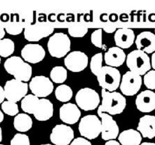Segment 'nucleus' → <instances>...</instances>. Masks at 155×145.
Returning <instances> with one entry per match:
<instances>
[{"label":"nucleus","instance_id":"1","mask_svg":"<svg viewBox=\"0 0 155 145\" xmlns=\"http://www.w3.org/2000/svg\"><path fill=\"white\" fill-rule=\"evenodd\" d=\"M101 97V105L98 106L97 109L102 112L110 115L120 114L126 107L125 97L118 92H110L102 89Z\"/></svg>","mask_w":155,"mask_h":145},{"label":"nucleus","instance_id":"2","mask_svg":"<svg viewBox=\"0 0 155 145\" xmlns=\"http://www.w3.org/2000/svg\"><path fill=\"white\" fill-rule=\"evenodd\" d=\"M4 67L15 79L23 82L29 81L32 75L31 66L19 56H14L8 58L4 63Z\"/></svg>","mask_w":155,"mask_h":145},{"label":"nucleus","instance_id":"3","mask_svg":"<svg viewBox=\"0 0 155 145\" xmlns=\"http://www.w3.org/2000/svg\"><path fill=\"white\" fill-rule=\"evenodd\" d=\"M126 63L130 71L140 76L145 75L151 67L149 56L140 50H135L128 53L126 57Z\"/></svg>","mask_w":155,"mask_h":145},{"label":"nucleus","instance_id":"4","mask_svg":"<svg viewBox=\"0 0 155 145\" xmlns=\"http://www.w3.org/2000/svg\"><path fill=\"white\" fill-rule=\"evenodd\" d=\"M96 77L99 85L106 91H115L120 85V73L116 68L102 66Z\"/></svg>","mask_w":155,"mask_h":145},{"label":"nucleus","instance_id":"5","mask_svg":"<svg viewBox=\"0 0 155 145\" xmlns=\"http://www.w3.org/2000/svg\"><path fill=\"white\" fill-rule=\"evenodd\" d=\"M71 41L65 33L58 32L50 37L47 42V48L50 54L56 58L64 57L70 50Z\"/></svg>","mask_w":155,"mask_h":145},{"label":"nucleus","instance_id":"6","mask_svg":"<svg viewBox=\"0 0 155 145\" xmlns=\"http://www.w3.org/2000/svg\"><path fill=\"white\" fill-rule=\"evenodd\" d=\"M78 129L82 137L93 140L101 133V121L95 115H87L81 119Z\"/></svg>","mask_w":155,"mask_h":145},{"label":"nucleus","instance_id":"7","mask_svg":"<svg viewBox=\"0 0 155 145\" xmlns=\"http://www.w3.org/2000/svg\"><path fill=\"white\" fill-rule=\"evenodd\" d=\"M75 100L78 107L84 111H88L94 110L99 106L100 97L94 89L84 88L78 91Z\"/></svg>","mask_w":155,"mask_h":145},{"label":"nucleus","instance_id":"8","mask_svg":"<svg viewBox=\"0 0 155 145\" xmlns=\"http://www.w3.org/2000/svg\"><path fill=\"white\" fill-rule=\"evenodd\" d=\"M28 88L26 82L15 79L7 80L4 87L5 98L8 101L16 103L27 95Z\"/></svg>","mask_w":155,"mask_h":145},{"label":"nucleus","instance_id":"9","mask_svg":"<svg viewBox=\"0 0 155 145\" xmlns=\"http://www.w3.org/2000/svg\"><path fill=\"white\" fill-rule=\"evenodd\" d=\"M142 83L141 76L132 71H127L122 76L120 83L122 93L127 96H132L137 93Z\"/></svg>","mask_w":155,"mask_h":145},{"label":"nucleus","instance_id":"10","mask_svg":"<svg viewBox=\"0 0 155 145\" xmlns=\"http://www.w3.org/2000/svg\"><path fill=\"white\" fill-rule=\"evenodd\" d=\"M54 31V27L45 23H36L25 27L24 36L30 42H37L50 36Z\"/></svg>","mask_w":155,"mask_h":145},{"label":"nucleus","instance_id":"11","mask_svg":"<svg viewBox=\"0 0 155 145\" xmlns=\"http://www.w3.org/2000/svg\"><path fill=\"white\" fill-rule=\"evenodd\" d=\"M97 114L101 118V137L102 140L108 141L116 139L119 131L116 121L110 114L102 112L98 109Z\"/></svg>","mask_w":155,"mask_h":145},{"label":"nucleus","instance_id":"12","mask_svg":"<svg viewBox=\"0 0 155 145\" xmlns=\"http://www.w3.org/2000/svg\"><path fill=\"white\" fill-rule=\"evenodd\" d=\"M29 88L38 98H45L53 92L54 86L49 78L44 76H36L30 80Z\"/></svg>","mask_w":155,"mask_h":145},{"label":"nucleus","instance_id":"13","mask_svg":"<svg viewBox=\"0 0 155 145\" xmlns=\"http://www.w3.org/2000/svg\"><path fill=\"white\" fill-rule=\"evenodd\" d=\"M74 138L73 129L66 124L56 125L50 135L51 142L54 145H68Z\"/></svg>","mask_w":155,"mask_h":145},{"label":"nucleus","instance_id":"14","mask_svg":"<svg viewBox=\"0 0 155 145\" xmlns=\"http://www.w3.org/2000/svg\"><path fill=\"white\" fill-rule=\"evenodd\" d=\"M88 63L87 55L81 51H73L68 53L64 59L66 68L74 72H78L85 69Z\"/></svg>","mask_w":155,"mask_h":145},{"label":"nucleus","instance_id":"15","mask_svg":"<svg viewBox=\"0 0 155 145\" xmlns=\"http://www.w3.org/2000/svg\"><path fill=\"white\" fill-rule=\"evenodd\" d=\"M21 54L25 62L30 63H37L44 59L45 51L39 44H28L22 48Z\"/></svg>","mask_w":155,"mask_h":145},{"label":"nucleus","instance_id":"16","mask_svg":"<svg viewBox=\"0 0 155 145\" xmlns=\"http://www.w3.org/2000/svg\"><path fill=\"white\" fill-rule=\"evenodd\" d=\"M135 104L141 112L148 113L155 109V92L147 89L140 92L136 97Z\"/></svg>","mask_w":155,"mask_h":145},{"label":"nucleus","instance_id":"17","mask_svg":"<svg viewBox=\"0 0 155 145\" xmlns=\"http://www.w3.org/2000/svg\"><path fill=\"white\" fill-rule=\"evenodd\" d=\"M137 50L143 51L147 54L155 51V34L150 31L140 33L135 38Z\"/></svg>","mask_w":155,"mask_h":145},{"label":"nucleus","instance_id":"18","mask_svg":"<svg viewBox=\"0 0 155 145\" xmlns=\"http://www.w3.org/2000/svg\"><path fill=\"white\" fill-rule=\"evenodd\" d=\"M81 115L78 106L72 103H65L59 109V118L65 123L73 124L77 123Z\"/></svg>","mask_w":155,"mask_h":145},{"label":"nucleus","instance_id":"19","mask_svg":"<svg viewBox=\"0 0 155 145\" xmlns=\"http://www.w3.org/2000/svg\"><path fill=\"white\" fill-rule=\"evenodd\" d=\"M116 47L121 49L130 48L135 41V34L133 30L128 28L117 29L114 36Z\"/></svg>","mask_w":155,"mask_h":145},{"label":"nucleus","instance_id":"20","mask_svg":"<svg viewBox=\"0 0 155 145\" xmlns=\"http://www.w3.org/2000/svg\"><path fill=\"white\" fill-rule=\"evenodd\" d=\"M126 54L124 50L117 47H112L108 49L104 54V60L107 66L119 67L126 60Z\"/></svg>","mask_w":155,"mask_h":145},{"label":"nucleus","instance_id":"21","mask_svg":"<svg viewBox=\"0 0 155 145\" xmlns=\"http://www.w3.org/2000/svg\"><path fill=\"white\" fill-rule=\"evenodd\" d=\"M137 130L143 138L152 139L155 137V116L145 115L139 119Z\"/></svg>","mask_w":155,"mask_h":145},{"label":"nucleus","instance_id":"22","mask_svg":"<svg viewBox=\"0 0 155 145\" xmlns=\"http://www.w3.org/2000/svg\"><path fill=\"white\" fill-rule=\"evenodd\" d=\"M53 111V103L48 99L41 98H39L38 105L33 115L37 120L44 121L52 117Z\"/></svg>","mask_w":155,"mask_h":145},{"label":"nucleus","instance_id":"23","mask_svg":"<svg viewBox=\"0 0 155 145\" xmlns=\"http://www.w3.org/2000/svg\"><path fill=\"white\" fill-rule=\"evenodd\" d=\"M120 145H140L142 135L136 130L129 129L122 131L118 137Z\"/></svg>","mask_w":155,"mask_h":145},{"label":"nucleus","instance_id":"24","mask_svg":"<svg viewBox=\"0 0 155 145\" xmlns=\"http://www.w3.org/2000/svg\"><path fill=\"white\" fill-rule=\"evenodd\" d=\"M32 124L31 118L25 113L18 114L13 120V126L19 132H24L29 130L31 128Z\"/></svg>","mask_w":155,"mask_h":145},{"label":"nucleus","instance_id":"25","mask_svg":"<svg viewBox=\"0 0 155 145\" xmlns=\"http://www.w3.org/2000/svg\"><path fill=\"white\" fill-rule=\"evenodd\" d=\"M39 98L33 94L26 95L21 100V107L24 112L33 114L38 105Z\"/></svg>","mask_w":155,"mask_h":145},{"label":"nucleus","instance_id":"26","mask_svg":"<svg viewBox=\"0 0 155 145\" xmlns=\"http://www.w3.org/2000/svg\"><path fill=\"white\" fill-rule=\"evenodd\" d=\"M55 97L57 100L61 102H67L70 100L73 97V91L71 88L65 84L58 86L54 91Z\"/></svg>","mask_w":155,"mask_h":145},{"label":"nucleus","instance_id":"27","mask_svg":"<svg viewBox=\"0 0 155 145\" xmlns=\"http://www.w3.org/2000/svg\"><path fill=\"white\" fill-rule=\"evenodd\" d=\"M50 77L52 82L56 83H62L67 77V69L62 66H56L51 69Z\"/></svg>","mask_w":155,"mask_h":145},{"label":"nucleus","instance_id":"28","mask_svg":"<svg viewBox=\"0 0 155 145\" xmlns=\"http://www.w3.org/2000/svg\"><path fill=\"white\" fill-rule=\"evenodd\" d=\"M15 51V43L9 38L0 40V56L7 57L12 55Z\"/></svg>","mask_w":155,"mask_h":145},{"label":"nucleus","instance_id":"29","mask_svg":"<svg viewBox=\"0 0 155 145\" xmlns=\"http://www.w3.org/2000/svg\"><path fill=\"white\" fill-rule=\"evenodd\" d=\"M103 55L102 53H97L93 55L90 60V69L96 76L102 67Z\"/></svg>","mask_w":155,"mask_h":145},{"label":"nucleus","instance_id":"30","mask_svg":"<svg viewBox=\"0 0 155 145\" xmlns=\"http://www.w3.org/2000/svg\"><path fill=\"white\" fill-rule=\"evenodd\" d=\"M1 109L5 114L10 116H16L19 112L17 103L8 100L4 101L1 103Z\"/></svg>","mask_w":155,"mask_h":145},{"label":"nucleus","instance_id":"31","mask_svg":"<svg viewBox=\"0 0 155 145\" xmlns=\"http://www.w3.org/2000/svg\"><path fill=\"white\" fill-rule=\"evenodd\" d=\"M68 34L73 37H82L88 32V28L82 25H73L68 28Z\"/></svg>","mask_w":155,"mask_h":145},{"label":"nucleus","instance_id":"32","mask_svg":"<svg viewBox=\"0 0 155 145\" xmlns=\"http://www.w3.org/2000/svg\"><path fill=\"white\" fill-rule=\"evenodd\" d=\"M6 32L11 35H18L21 33L23 30L22 25L18 22H11L5 27Z\"/></svg>","mask_w":155,"mask_h":145},{"label":"nucleus","instance_id":"33","mask_svg":"<svg viewBox=\"0 0 155 145\" xmlns=\"http://www.w3.org/2000/svg\"><path fill=\"white\" fill-rule=\"evenodd\" d=\"M143 83L148 89H155V70H150L144 75Z\"/></svg>","mask_w":155,"mask_h":145},{"label":"nucleus","instance_id":"34","mask_svg":"<svg viewBox=\"0 0 155 145\" xmlns=\"http://www.w3.org/2000/svg\"><path fill=\"white\" fill-rule=\"evenodd\" d=\"M10 145H30L28 137L23 134H16L10 141Z\"/></svg>","mask_w":155,"mask_h":145},{"label":"nucleus","instance_id":"35","mask_svg":"<svg viewBox=\"0 0 155 145\" xmlns=\"http://www.w3.org/2000/svg\"><path fill=\"white\" fill-rule=\"evenodd\" d=\"M91 42L96 47L102 48V29L99 28L94 30L91 35Z\"/></svg>","mask_w":155,"mask_h":145},{"label":"nucleus","instance_id":"36","mask_svg":"<svg viewBox=\"0 0 155 145\" xmlns=\"http://www.w3.org/2000/svg\"><path fill=\"white\" fill-rule=\"evenodd\" d=\"M70 145H91V143L85 138L78 137L71 141Z\"/></svg>","mask_w":155,"mask_h":145},{"label":"nucleus","instance_id":"37","mask_svg":"<svg viewBox=\"0 0 155 145\" xmlns=\"http://www.w3.org/2000/svg\"><path fill=\"white\" fill-rule=\"evenodd\" d=\"M104 30L108 33H112L116 30V27L112 25H108V26H105L103 28Z\"/></svg>","mask_w":155,"mask_h":145},{"label":"nucleus","instance_id":"38","mask_svg":"<svg viewBox=\"0 0 155 145\" xmlns=\"http://www.w3.org/2000/svg\"><path fill=\"white\" fill-rule=\"evenodd\" d=\"M0 19L1 21L6 22L9 21L10 19V16L7 13H2L0 16Z\"/></svg>","mask_w":155,"mask_h":145},{"label":"nucleus","instance_id":"39","mask_svg":"<svg viewBox=\"0 0 155 145\" xmlns=\"http://www.w3.org/2000/svg\"><path fill=\"white\" fill-rule=\"evenodd\" d=\"M108 19L111 22H116L119 19V16L116 13H111L108 16Z\"/></svg>","mask_w":155,"mask_h":145},{"label":"nucleus","instance_id":"40","mask_svg":"<svg viewBox=\"0 0 155 145\" xmlns=\"http://www.w3.org/2000/svg\"><path fill=\"white\" fill-rule=\"evenodd\" d=\"M5 99V94L4 88L0 85V104H1Z\"/></svg>","mask_w":155,"mask_h":145},{"label":"nucleus","instance_id":"41","mask_svg":"<svg viewBox=\"0 0 155 145\" xmlns=\"http://www.w3.org/2000/svg\"><path fill=\"white\" fill-rule=\"evenodd\" d=\"M104 145H120V144L118 141L114 140H111L107 141Z\"/></svg>","mask_w":155,"mask_h":145},{"label":"nucleus","instance_id":"42","mask_svg":"<svg viewBox=\"0 0 155 145\" xmlns=\"http://www.w3.org/2000/svg\"><path fill=\"white\" fill-rule=\"evenodd\" d=\"M150 61H151V66L154 69V70H155V51L152 54Z\"/></svg>","mask_w":155,"mask_h":145},{"label":"nucleus","instance_id":"43","mask_svg":"<svg viewBox=\"0 0 155 145\" xmlns=\"http://www.w3.org/2000/svg\"><path fill=\"white\" fill-rule=\"evenodd\" d=\"M46 18H45V14H39L38 18V21H39V22L42 23V22L45 21Z\"/></svg>","mask_w":155,"mask_h":145},{"label":"nucleus","instance_id":"44","mask_svg":"<svg viewBox=\"0 0 155 145\" xmlns=\"http://www.w3.org/2000/svg\"><path fill=\"white\" fill-rule=\"evenodd\" d=\"M5 33L4 27L0 25V40L3 39V37L5 36Z\"/></svg>","mask_w":155,"mask_h":145},{"label":"nucleus","instance_id":"45","mask_svg":"<svg viewBox=\"0 0 155 145\" xmlns=\"http://www.w3.org/2000/svg\"><path fill=\"white\" fill-rule=\"evenodd\" d=\"M48 19L51 22H54L56 20V16L54 14H50L48 16Z\"/></svg>","mask_w":155,"mask_h":145},{"label":"nucleus","instance_id":"46","mask_svg":"<svg viewBox=\"0 0 155 145\" xmlns=\"http://www.w3.org/2000/svg\"><path fill=\"white\" fill-rule=\"evenodd\" d=\"M57 19L59 21H64V19H65V16L64 15V14H59L58 17H57Z\"/></svg>","mask_w":155,"mask_h":145},{"label":"nucleus","instance_id":"47","mask_svg":"<svg viewBox=\"0 0 155 145\" xmlns=\"http://www.w3.org/2000/svg\"><path fill=\"white\" fill-rule=\"evenodd\" d=\"M108 19V15H107L106 14H102L101 16V21H107Z\"/></svg>","mask_w":155,"mask_h":145},{"label":"nucleus","instance_id":"48","mask_svg":"<svg viewBox=\"0 0 155 145\" xmlns=\"http://www.w3.org/2000/svg\"><path fill=\"white\" fill-rule=\"evenodd\" d=\"M140 145H155V143H150V142H143L141 143Z\"/></svg>","mask_w":155,"mask_h":145},{"label":"nucleus","instance_id":"49","mask_svg":"<svg viewBox=\"0 0 155 145\" xmlns=\"http://www.w3.org/2000/svg\"><path fill=\"white\" fill-rule=\"evenodd\" d=\"M4 114H3L2 112L0 110V123L3 121V120H4Z\"/></svg>","mask_w":155,"mask_h":145},{"label":"nucleus","instance_id":"50","mask_svg":"<svg viewBox=\"0 0 155 145\" xmlns=\"http://www.w3.org/2000/svg\"><path fill=\"white\" fill-rule=\"evenodd\" d=\"M2 129L0 127V142L2 141Z\"/></svg>","mask_w":155,"mask_h":145},{"label":"nucleus","instance_id":"51","mask_svg":"<svg viewBox=\"0 0 155 145\" xmlns=\"http://www.w3.org/2000/svg\"><path fill=\"white\" fill-rule=\"evenodd\" d=\"M41 145H51L50 144H41Z\"/></svg>","mask_w":155,"mask_h":145},{"label":"nucleus","instance_id":"52","mask_svg":"<svg viewBox=\"0 0 155 145\" xmlns=\"http://www.w3.org/2000/svg\"><path fill=\"white\" fill-rule=\"evenodd\" d=\"M1 57H0V63H1Z\"/></svg>","mask_w":155,"mask_h":145},{"label":"nucleus","instance_id":"53","mask_svg":"<svg viewBox=\"0 0 155 145\" xmlns=\"http://www.w3.org/2000/svg\"><path fill=\"white\" fill-rule=\"evenodd\" d=\"M0 145H4V144H0Z\"/></svg>","mask_w":155,"mask_h":145}]
</instances>
